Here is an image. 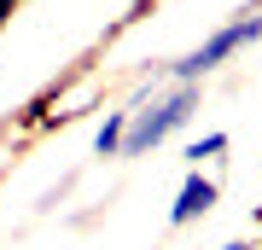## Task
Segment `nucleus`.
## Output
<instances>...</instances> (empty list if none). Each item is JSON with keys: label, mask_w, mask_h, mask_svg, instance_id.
Listing matches in <instances>:
<instances>
[{"label": "nucleus", "mask_w": 262, "mask_h": 250, "mask_svg": "<svg viewBox=\"0 0 262 250\" xmlns=\"http://www.w3.org/2000/svg\"><path fill=\"white\" fill-rule=\"evenodd\" d=\"M198 111V87H175L163 105H151V111H134L128 117V134H122V157H146L151 146H163L169 134L181 128Z\"/></svg>", "instance_id": "f257e3e1"}, {"label": "nucleus", "mask_w": 262, "mask_h": 250, "mask_svg": "<svg viewBox=\"0 0 262 250\" xmlns=\"http://www.w3.org/2000/svg\"><path fill=\"white\" fill-rule=\"evenodd\" d=\"M251 41H262V12H251V18H233V24H222L210 41H198L187 58L175 64V82L181 87H198V76H210L215 64H227V58L239 53V47H251Z\"/></svg>", "instance_id": "f03ea898"}, {"label": "nucleus", "mask_w": 262, "mask_h": 250, "mask_svg": "<svg viewBox=\"0 0 262 250\" xmlns=\"http://www.w3.org/2000/svg\"><path fill=\"white\" fill-rule=\"evenodd\" d=\"M210 204H215V180H204V175L192 169V175L181 180V192H175V210H169V221H175V227H187V221H198Z\"/></svg>", "instance_id": "7ed1b4c3"}, {"label": "nucleus", "mask_w": 262, "mask_h": 250, "mask_svg": "<svg viewBox=\"0 0 262 250\" xmlns=\"http://www.w3.org/2000/svg\"><path fill=\"white\" fill-rule=\"evenodd\" d=\"M128 117H134V111H111V117H105V128L94 134V151H99V157H117V151H122V134H128Z\"/></svg>", "instance_id": "20e7f679"}, {"label": "nucleus", "mask_w": 262, "mask_h": 250, "mask_svg": "<svg viewBox=\"0 0 262 250\" xmlns=\"http://www.w3.org/2000/svg\"><path fill=\"white\" fill-rule=\"evenodd\" d=\"M215 151H227V134H204V140H192L187 157H192V169H198V157H215Z\"/></svg>", "instance_id": "39448f33"}, {"label": "nucleus", "mask_w": 262, "mask_h": 250, "mask_svg": "<svg viewBox=\"0 0 262 250\" xmlns=\"http://www.w3.org/2000/svg\"><path fill=\"white\" fill-rule=\"evenodd\" d=\"M222 250H256V244H251V239H227Z\"/></svg>", "instance_id": "423d86ee"}, {"label": "nucleus", "mask_w": 262, "mask_h": 250, "mask_svg": "<svg viewBox=\"0 0 262 250\" xmlns=\"http://www.w3.org/2000/svg\"><path fill=\"white\" fill-rule=\"evenodd\" d=\"M6 12H12V0H0V18H6Z\"/></svg>", "instance_id": "0eeeda50"}]
</instances>
